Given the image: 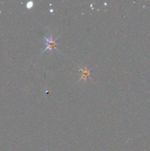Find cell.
I'll return each mask as SVG.
<instances>
[{"mask_svg": "<svg viewBox=\"0 0 150 151\" xmlns=\"http://www.w3.org/2000/svg\"><path fill=\"white\" fill-rule=\"evenodd\" d=\"M79 72L82 74V75H81V78H80V79L79 80V81H80V80H82V79H84L85 81H86L87 78H90V74H91V72H90V70H88V69H87V66L84 67L83 69H80V68H79Z\"/></svg>", "mask_w": 150, "mask_h": 151, "instance_id": "cell-2", "label": "cell"}, {"mask_svg": "<svg viewBox=\"0 0 150 151\" xmlns=\"http://www.w3.org/2000/svg\"><path fill=\"white\" fill-rule=\"evenodd\" d=\"M57 38H56V39H53V37H52V35H50V36L49 37H46L44 36V43H45V49L44 50V51L42 52H44L46 51V50H52L53 49H55L56 50H57L58 51V50H57V48L56 47H57Z\"/></svg>", "mask_w": 150, "mask_h": 151, "instance_id": "cell-1", "label": "cell"}, {"mask_svg": "<svg viewBox=\"0 0 150 151\" xmlns=\"http://www.w3.org/2000/svg\"><path fill=\"white\" fill-rule=\"evenodd\" d=\"M32 6H33V2H32V1H29V2L26 4V7H27L28 9L32 7Z\"/></svg>", "mask_w": 150, "mask_h": 151, "instance_id": "cell-3", "label": "cell"}]
</instances>
